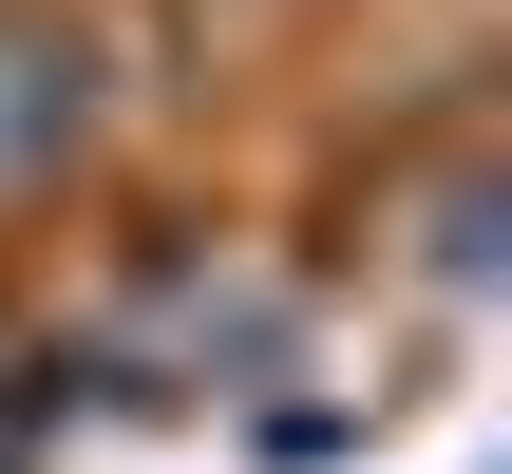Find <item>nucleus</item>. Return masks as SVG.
I'll list each match as a JSON object with an SVG mask.
<instances>
[{
    "mask_svg": "<svg viewBox=\"0 0 512 474\" xmlns=\"http://www.w3.org/2000/svg\"><path fill=\"white\" fill-rule=\"evenodd\" d=\"M57 133H76V57H57V38H0V171L57 152Z\"/></svg>",
    "mask_w": 512,
    "mask_h": 474,
    "instance_id": "f257e3e1",
    "label": "nucleus"
}]
</instances>
